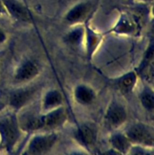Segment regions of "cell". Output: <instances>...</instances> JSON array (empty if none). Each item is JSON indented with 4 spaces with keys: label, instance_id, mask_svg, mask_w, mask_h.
I'll list each match as a JSON object with an SVG mask.
<instances>
[{
    "label": "cell",
    "instance_id": "obj_1",
    "mask_svg": "<svg viewBox=\"0 0 154 155\" xmlns=\"http://www.w3.org/2000/svg\"><path fill=\"white\" fill-rule=\"evenodd\" d=\"M24 134L17 113L13 112L0 120V146L8 152H14L18 148Z\"/></svg>",
    "mask_w": 154,
    "mask_h": 155
},
{
    "label": "cell",
    "instance_id": "obj_2",
    "mask_svg": "<svg viewBox=\"0 0 154 155\" xmlns=\"http://www.w3.org/2000/svg\"><path fill=\"white\" fill-rule=\"evenodd\" d=\"M58 141V136L55 131L37 132L27 142L22 154L42 155L51 152Z\"/></svg>",
    "mask_w": 154,
    "mask_h": 155
},
{
    "label": "cell",
    "instance_id": "obj_3",
    "mask_svg": "<svg viewBox=\"0 0 154 155\" xmlns=\"http://www.w3.org/2000/svg\"><path fill=\"white\" fill-rule=\"evenodd\" d=\"M123 132L133 145L153 149L154 130L149 124L135 121L128 125Z\"/></svg>",
    "mask_w": 154,
    "mask_h": 155
},
{
    "label": "cell",
    "instance_id": "obj_4",
    "mask_svg": "<svg viewBox=\"0 0 154 155\" xmlns=\"http://www.w3.org/2000/svg\"><path fill=\"white\" fill-rule=\"evenodd\" d=\"M42 68L36 60L25 58L16 66L13 72V83L16 86H24L34 81L40 75Z\"/></svg>",
    "mask_w": 154,
    "mask_h": 155
},
{
    "label": "cell",
    "instance_id": "obj_5",
    "mask_svg": "<svg viewBox=\"0 0 154 155\" xmlns=\"http://www.w3.org/2000/svg\"><path fill=\"white\" fill-rule=\"evenodd\" d=\"M128 118L126 107L120 101L113 99L106 108L104 116V124L108 128L118 130L126 124Z\"/></svg>",
    "mask_w": 154,
    "mask_h": 155
},
{
    "label": "cell",
    "instance_id": "obj_6",
    "mask_svg": "<svg viewBox=\"0 0 154 155\" xmlns=\"http://www.w3.org/2000/svg\"><path fill=\"white\" fill-rule=\"evenodd\" d=\"M37 91L38 89L36 86H29L28 84L18 86V88L12 91L9 95L8 104L13 112L18 113L28 107L34 101Z\"/></svg>",
    "mask_w": 154,
    "mask_h": 155
},
{
    "label": "cell",
    "instance_id": "obj_7",
    "mask_svg": "<svg viewBox=\"0 0 154 155\" xmlns=\"http://www.w3.org/2000/svg\"><path fill=\"white\" fill-rule=\"evenodd\" d=\"M68 120L64 105L40 114V132L56 131L63 127Z\"/></svg>",
    "mask_w": 154,
    "mask_h": 155
},
{
    "label": "cell",
    "instance_id": "obj_8",
    "mask_svg": "<svg viewBox=\"0 0 154 155\" xmlns=\"http://www.w3.org/2000/svg\"><path fill=\"white\" fill-rule=\"evenodd\" d=\"M140 30V24L137 18L128 12H122L114 25L107 31L108 33L118 36H136Z\"/></svg>",
    "mask_w": 154,
    "mask_h": 155
},
{
    "label": "cell",
    "instance_id": "obj_9",
    "mask_svg": "<svg viewBox=\"0 0 154 155\" xmlns=\"http://www.w3.org/2000/svg\"><path fill=\"white\" fill-rule=\"evenodd\" d=\"M94 15V5L91 2H81L74 5L64 15V21L70 26L84 24Z\"/></svg>",
    "mask_w": 154,
    "mask_h": 155
},
{
    "label": "cell",
    "instance_id": "obj_10",
    "mask_svg": "<svg viewBox=\"0 0 154 155\" xmlns=\"http://www.w3.org/2000/svg\"><path fill=\"white\" fill-rule=\"evenodd\" d=\"M154 44L153 39H151L147 47L143 53L140 64L135 70L139 77L143 79L148 85L153 83V66H154Z\"/></svg>",
    "mask_w": 154,
    "mask_h": 155
},
{
    "label": "cell",
    "instance_id": "obj_11",
    "mask_svg": "<svg viewBox=\"0 0 154 155\" xmlns=\"http://www.w3.org/2000/svg\"><path fill=\"white\" fill-rule=\"evenodd\" d=\"M75 142L84 150H91L98 139V132L92 125L82 124L76 127L73 131Z\"/></svg>",
    "mask_w": 154,
    "mask_h": 155
},
{
    "label": "cell",
    "instance_id": "obj_12",
    "mask_svg": "<svg viewBox=\"0 0 154 155\" xmlns=\"http://www.w3.org/2000/svg\"><path fill=\"white\" fill-rule=\"evenodd\" d=\"M83 25H84L85 29L83 48H84L87 58L90 60V59H92L94 54L99 48L105 34L100 33V32L97 31L95 28H93L89 23V20L86 21Z\"/></svg>",
    "mask_w": 154,
    "mask_h": 155
},
{
    "label": "cell",
    "instance_id": "obj_13",
    "mask_svg": "<svg viewBox=\"0 0 154 155\" xmlns=\"http://www.w3.org/2000/svg\"><path fill=\"white\" fill-rule=\"evenodd\" d=\"M5 6L8 16L14 21L25 24L32 22L30 12L26 5L19 0H2Z\"/></svg>",
    "mask_w": 154,
    "mask_h": 155
},
{
    "label": "cell",
    "instance_id": "obj_14",
    "mask_svg": "<svg viewBox=\"0 0 154 155\" xmlns=\"http://www.w3.org/2000/svg\"><path fill=\"white\" fill-rule=\"evenodd\" d=\"M110 151L106 153L116 154H128L132 144L123 131L115 130L108 139Z\"/></svg>",
    "mask_w": 154,
    "mask_h": 155
},
{
    "label": "cell",
    "instance_id": "obj_15",
    "mask_svg": "<svg viewBox=\"0 0 154 155\" xmlns=\"http://www.w3.org/2000/svg\"><path fill=\"white\" fill-rule=\"evenodd\" d=\"M63 105H64V98L62 92L57 89H49L41 98L39 110L41 113H45Z\"/></svg>",
    "mask_w": 154,
    "mask_h": 155
},
{
    "label": "cell",
    "instance_id": "obj_16",
    "mask_svg": "<svg viewBox=\"0 0 154 155\" xmlns=\"http://www.w3.org/2000/svg\"><path fill=\"white\" fill-rule=\"evenodd\" d=\"M140 77L136 71H130L113 80V83L118 90L124 95L132 93L137 86Z\"/></svg>",
    "mask_w": 154,
    "mask_h": 155
},
{
    "label": "cell",
    "instance_id": "obj_17",
    "mask_svg": "<svg viewBox=\"0 0 154 155\" xmlns=\"http://www.w3.org/2000/svg\"><path fill=\"white\" fill-rule=\"evenodd\" d=\"M72 97L75 103L81 106H90L97 99L96 91L89 85L79 83L74 87Z\"/></svg>",
    "mask_w": 154,
    "mask_h": 155
},
{
    "label": "cell",
    "instance_id": "obj_18",
    "mask_svg": "<svg viewBox=\"0 0 154 155\" xmlns=\"http://www.w3.org/2000/svg\"><path fill=\"white\" fill-rule=\"evenodd\" d=\"M72 28L68 30L63 36V41L66 44L74 48L83 47L84 45L85 29L83 24L71 26Z\"/></svg>",
    "mask_w": 154,
    "mask_h": 155
},
{
    "label": "cell",
    "instance_id": "obj_19",
    "mask_svg": "<svg viewBox=\"0 0 154 155\" xmlns=\"http://www.w3.org/2000/svg\"><path fill=\"white\" fill-rule=\"evenodd\" d=\"M138 99L143 109L149 113L154 110V92L152 86L145 85L138 94Z\"/></svg>",
    "mask_w": 154,
    "mask_h": 155
},
{
    "label": "cell",
    "instance_id": "obj_20",
    "mask_svg": "<svg viewBox=\"0 0 154 155\" xmlns=\"http://www.w3.org/2000/svg\"><path fill=\"white\" fill-rule=\"evenodd\" d=\"M7 35H6L5 32L2 30V28H0V44H2L4 42H5L7 41Z\"/></svg>",
    "mask_w": 154,
    "mask_h": 155
},
{
    "label": "cell",
    "instance_id": "obj_21",
    "mask_svg": "<svg viewBox=\"0 0 154 155\" xmlns=\"http://www.w3.org/2000/svg\"><path fill=\"white\" fill-rule=\"evenodd\" d=\"M2 15H8V14L6 12L5 8V6L3 5L2 1L0 0V16H2Z\"/></svg>",
    "mask_w": 154,
    "mask_h": 155
},
{
    "label": "cell",
    "instance_id": "obj_22",
    "mask_svg": "<svg viewBox=\"0 0 154 155\" xmlns=\"http://www.w3.org/2000/svg\"><path fill=\"white\" fill-rule=\"evenodd\" d=\"M137 2H138L139 3H141V4H149V3L152 2L153 0H136Z\"/></svg>",
    "mask_w": 154,
    "mask_h": 155
},
{
    "label": "cell",
    "instance_id": "obj_23",
    "mask_svg": "<svg viewBox=\"0 0 154 155\" xmlns=\"http://www.w3.org/2000/svg\"><path fill=\"white\" fill-rule=\"evenodd\" d=\"M128 1H130V2H131H131H132V1H133V0H128Z\"/></svg>",
    "mask_w": 154,
    "mask_h": 155
}]
</instances>
